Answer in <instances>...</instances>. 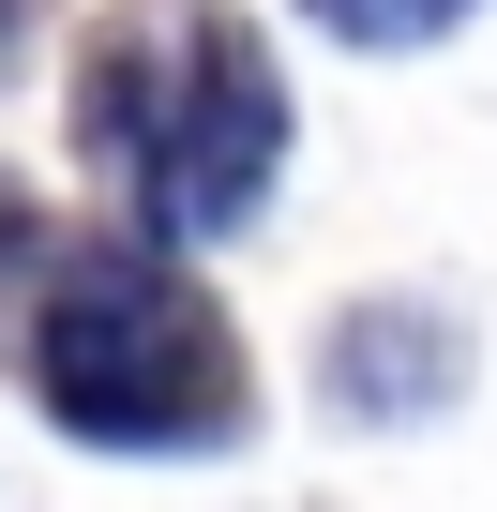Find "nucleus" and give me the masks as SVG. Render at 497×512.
Listing matches in <instances>:
<instances>
[{
    "label": "nucleus",
    "instance_id": "f257e3e1",
    "mask_svg": "<svg viewBox=\"0 0 497 512\" xmlns=\"http://www.w3.org/2000/svg\"><path fill=\"white\" fill-rule=\"evenodd\" d=\"M76 136H91V166L121 181V211L151 241H211L272 196L287 91L241 46L226 0H121L91 31V76H76Z\"/></svg>",
    "mask_w": 497,
    "mask_h": 512
},
{
    "label": "nucleus",
    "instance_id": "f03ea898",
    "mask_svg": "<svg viewBox=\"0 0 497 512\" xmlns=\"http://www.w3.org/2000/svg\"><path fill=\"white\" fill-rule=\"evenodd\" d=\"M16 347H31V392L106 452H196L241 407V362H226L211 302L136 241H61Z\"/></svg>",
    "mask_w": 497,
    "mask_h": 512
},
{
    "label": "nucleus",
    "instance_id": "7ed1b4c3",
    "mask_svg": "<svg viewBox=\"0 0 497 512\" xmlns=\"http://www.w3.org/2000/svg\"><path fill=\"white\" fill-rule=\"evenodd\" d=\"M317 31H347V46H422V31H452L467 0H302Z\"/></svg>",
    "mask_w": 497,
    "mask_h": 512
},
{
    "label": "nucleus",
    "instance_id": "20e7f679",
    "mask_svg": "<svg viewBox=\"0 0 497 512\" xmlns=\"http://www.w3.org/2000/svg\"><path fill=\"white\" fill-rule=\"evenodd\" d=\"M0 46H16V0H0Z\"/></svg>",
    "mask_w": 497,
    "mask_h": 512
}]
</instances>
